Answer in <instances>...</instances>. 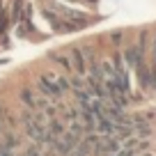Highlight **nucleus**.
Returning <instances> with one entry per match:
<instances>
[{
	"instance_id": "nucleus-7",
	"label": "nucleus",
	"mask_w": 156,
	"mask_h": 156,
	"mask_svg": "<svg viewBox=\"0 0 156 156\" xmlns=\"http://www.w3.org/2000/svg\"><path fill=\"white\" fill-rule=\"evenodd\" d=\"M124 60H126L129 67H136L142 58H140V53H138V48L133 46V48H126V51H124Z\"/></svg>"
},
{
	"instance_id": "nucleus-11",
	"label": "nucleus",
	"mask_w": 156,
	"mask_h": 156,
	"mask_svg": "<svg viewBox=\"0 0 156 156\" xmlns=\"http://www.w3.org/2000/svg\"><path fill=\"white\" fill-rule=\"evenodd\" d=\"M48 131L53 133L55 138H60V136L64 133V126H62V124L58 122V119H51V122H48Z\"/></svg>"
},
{
	"instance_id": "nucleus-6",
	"label": "nucleus",
	"mask_w": 156,
	"mask_h": 156,
	"mask_svg": "<svg viewBox=\"0 0 156 156\" xmlns=\"http://www.w3.org/2000/svg\"><path fill=\"white\" fill-rule=\"evenodd\" d=\"M21 101H23V106L30 108V110H34V108H37V99H34V94H32V90H30V87H23V90H21Z\"/></svg>"
},
{
	"instance_id": "nucleus-10",
	"label": "nucleus",
	"mask_w": 156,
	"mask_h": 156,
	"mask_svg": "<svg viewBox=\"0 0 156 156\" xmlns=\"http://www.w3.org/2000/svg\"><path fill=\"white\" fill-rule=\"evenodd\" d=\"M147 30H142L140 32V39H138V44H136V48H138V53H140V58H145V51H147Z\"/></svg>"
},
{
	"instance_id": "nucleus-15",
	"label": "nucleus",
	"mask_w": 156,
	"mask_h": 156,
	"mask_svg": "<svg viewBox=\"0 0 156 156\" xmlns=\"http://www.w3.org/2000/svg\"><path fill=\"white\" fill-rule=\"evenodd\" d=\"M14 21H21V0H14Z\"/></svg>"
},
{
	"instance_id": "nucleus-17",
	"label": "nucleus",
	"mask_w": 156,
	"mask_h": 156,
	"mask_svg": "<svg viewBox=\"0 0 156 156\" xmlns=\"http://www.w3.org/2000/svg\"><path fill=\"white\" fill-rule=\"evenodd\" d=\"M5 28H7V19H5V12L0 9V32H2Z\"/></svg>"
},
{
	"instance_id": "nucleus-3",
	"label": "nucleus",
	"mask_w": 156,
	"mask_h": 156,
	"mask_svg": "<svg viewBox=\"0 0 156 156\" xmlns=\"http://www.w3.org/2000/svg\"><path fill=\"white\" fill-rule=\"evenodd\" d=\"M136 71H138V80H140V85L145 90H151V73H149V67H147L145 60H140V62L136 64Z\"/></svg>"
},
{
	"instance_id": "nucleus-5",
	"label": "nucleus",
	"mask_w": 156,
	"mask_h": 156,
	"mask_svg": "<svg viewBox=\"0 0 156 156\" xmlns=\"http://www.w3.org/2000/svg\"><path fill=\"white\" fill-rule=\"evenodd\" d=\"M48 60H53L55 64H60L62 69H67V71H71V60H69V55H60V53H55V51H51L48 53Z\"/></svg>"
},
{
	"instance_id": "nucleus-2",
	"label": "nucleus",
	"mask_w": 156,
	"mask_h": 156,
	"mask_svg": "<svg viewBox=\"0 0 156 156\" xmlns=\"http://www.w3.org/2000/svg\"><path fill=\"white\" fill-rule=\"evenodd\" d=\"M69 60H71V67L76 69L80 76L87 71V62H85V55H83V51H80V48H76V46H73V48L69 51Z\"/></svg>"
},
{
	"instance_id": "nucleus-13",
	"label": "nucleus",
	"mask_w": 156,
	"mask_h": 156,
	"mask_svg": "<svg viewBox=\"0 0 156 156\" xmlns=\"http://www.w3.org/2000/svg\"><path fill=\"white\" fill-rule=\"evenodd\" d=\"M69 85H71V90L76 92V90H83L85 87V80L80 78V73L78 76H73V78H69Z\"/></svg>"
},
{
	"instance_id": "nucleus-14",
	"label": "nucleus",
	"mask_w": 156,
	"mask_h": 156,
	"mask_svg": "<svg viewBox=\"0 0 156 156\" xmlns=\"http://www.w3.org/2000/svg\"><path fill=\"white\" fill-rule=\"evenodd\" d=\"M122 39H124V32H122V30H112V32H110V41H112L115 46L122 44Z\"/></svg>"
},
{
	"instance_id": "nucleus-18",
	"label": "nucleus",
	"mask_w": 156,
	"mask_h": 156,
	"mask_svg": "<svg viewBox=\"0 0 156 156\" xmlns=\"http://www.w3.org/2000/svg\"><path fill=\"white\" fill-rule=\"evenodd\" d=\"M14 151L9 149V147H5V145H0V156H12Z\"/></svg>"
},
{
	"instance_id": "nucleus-1",
	"label": "nucleus",
	"mask_w": 156,
	"mask_h": 156,
	"mask_svg": "<svg viewBox=\"0 0 156 156\" xmlns=\"http://www.w3.org/2000/svg\"><path fill=\"white\" fill-rule=\"evenodd\" d=\"M37 85H39V90L44 92V97H48V101H51V103H55V106H60V97H62V92H60V90H58V85H55V80H48V78H46V76H39Z\"/></svg>"
},
{
	"instance_id": "nucleus-16",
	"label": "nucleus",
	"mask_w": 156,
	"mask_h": 156,
	"mask_svg": "<svg viewBox=\"0 0 156 156\" xmlns=\"http://www.w3.org/2000/svg\"><path fill=\"white\" fill-rule=\"evenodd\" d=\"M7 115H9V112H7V108H5V103L0 101V122H5V119H7Z\"/></svg>"
},
{
	"instance_id": "nucleus-12",
	"label": "nucleus",
	"mask_w": 156,
	"mask_h": 156,
	"mask_svg": "<svg viewBox=\"0 0 156 156\" xmlns=\"http://www.w3.org/2000/svg\"><path fill=\"white\" fill-rule=\"evenodd\" d=\"M55 85H58V90H60V92H67V90H71V85H69V78L67 76H58V78H55Z\"/></svg>"
},
{
	"instance_id": "nucleus-8",
	"label": "nucleus",
	"mask_w": 156,
	"mask_h": 156,
	"mask_svg": "<svg viewBox=\"0 0 156 156\" xmlns=\"http://www.w3.org/2000/svg\"><path fill=\"white\" fill-rule=\"evenodd\" d=\"M64 16H67V19H71L73 23H80V25H87V16L85 14H80V12H73V9H64Z\"/></svg>"
},
{
	"instance_id": "nucleus-9",
	"label": "nucleus",
	"mask_w": 156,
	"mask_h": 156,
	"mask_svg": "<svg viewBox=\"0 0 156 156\" xmlns=\"http://www.w3.org/2000/svg\"><path fill=\"white\" fill-rule=\"evenodd\" d=\"M2 145L5 147H9V149H14L16 145H19V136H14V133H2Z\"/></svg>"
},
{
	"instance_id": "nucleus-19",
	"label": "nucleus",
	"mask_w": 156,
	"mask_h": 156,
	"mask_svg": "<svg viewBox=\"0 0 156 156\" xmlns=\"http://www.w3.org/2000/svg\"><path fill=\"white\" fill-rule=\"evenodd\" d=\"M0 136H2V122H0Z\"/></svg>"
},
{
	"instance_id": "nucleus-4",
	"label": "nucleus",
	"mask_w": 156,
	"mask_h": 156,
	"mask_svg": "<svg viewBox=\"0 0 156 156\" xmlns=\"http://www.w3.org/2000/svg\"><path fill=\"white\" fill-rule=\"evenodd\" d=\"M25 133H28L30 140L44 142V126H39V124L32 122V119H28V122H25Z\"/></svg>"
}]
</instances>
